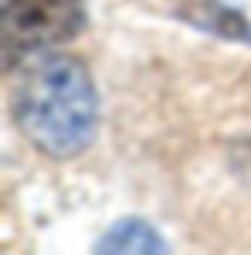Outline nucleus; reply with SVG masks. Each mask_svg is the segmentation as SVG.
<instances>
[{"mask_svg":"<svg viewBox=\"0 0 251 255\" xmlns=\"http://www.w3.org/2000/svg\"><path fill=\"white\" fill-rule=\"evenodd\" d=\"M14 118L42 152L69 159L83 152L96 134V86L76 59H45L17 83Z\"/></svg>","mask_w":251,"mask_h":255,"instance_id":"obj_1","label":"nucleus"},{"mask_svg":"<svg viewBox=\"0 0 251 255\" xmlns=\"http://www.w3.org/2000/svg\"><path fill=\"white\" fill-rule=\"evenodd\" d=\"M86 24L83 0H7L0 17L3 62L14 66L52 45L76 38Z\"/></svg>","mask_w":251,"mask_h":255,"instance_id":"obj_2","label":"nucleus"},{"mask_svg":"<svg viewBox=\"0 0 251 255\" xmlns=\"http://www.w3.org/2000/svg\"><path fill=\"white\" fill-rule=\"evenodd\" d=\"M182 21L193 24V28H203L210 35H220V38H231V42H248L251 45V21L234 10L231 3L224 0H189L182 10Z\"/></svg>","mask_w":251,"mask_h":255,"instance_id":"obj_3","label":"nucleus"},{"mask_svg":"<svg viewBox=\"0 0 251 255\" xmlns=\"http://www.w3.org/2000/svg\"><path fill=\"white\" fill-rule=\"evenodd\" d=\"M96 252H166V242H162V235L152 224L131 217V221L114 224L103 235V242L96 245Z\"/></svg>","mask_w":251,"mask_h":255,"instance_id":"obj_4","label":"nucleus"}]
</instances>
